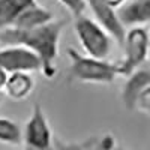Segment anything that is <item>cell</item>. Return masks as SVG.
Listing matches in <instances>:
<instances>
[{
    "label": "cell",
    "mask_w": 150,
    "mask_h": 150,
    "mask_svg": "<svg viewBox=\"0 0 150 150\" xmlns=\"http://www.w3.org/2000/svg\"><path fill=\"white\" fill-rule=\"evenodd\" d=\"M33 78L29 72H12L5 83V92L12 99H24L33 90Z\"/></svg>",
    "instance_id": "obj_12"
},
{
    "label": "cell",
    "mask_w": 150,
    "mask_h": 150,
    "mask_svg": "<svg viewBox=\"0 0 150 150\" xmlns=\"http://www.w3.org/2000/svg\"><path fill=\"white\" fill-rule=\"evenodd\" d=\"M117 146L111 134L93 135L83 141H65L54 138V150H114Z\"/></svg>",
    "instance_id": "obj_9"
},
{
    "label": "cell",
    "mask_w": 150,
    "mask_h": 150,
    "mask_svg": "<svg viewBox=\"0 0 150 150\" xmlns=\"http://www.w3.org/2000/svg\"><path fill=\"white\" fill-rule=\"evenodd\" d=\"M86 3L90 6L96 21L112 36V39L123 45L126 30L117 15V11L111 8L107 0H86Z\"/></svg>",
    "instance_id": "obj_7"
},
{
    "label": "cell",
    "mask_w": 150,
    "mask_h": 150,
    "mask_svg": "<svg viewBox=\"0 0 150 150\" xmlns=\"http://www.w3.org/2000/svg\"><path fill=\"white\" fill-rule=\"evenodd\" d=\"M114 150H128V149H125V147H122V146H116Z\"/></svg>",
    "instance_id": "obj_18"
},
{
    "label": "cell",
    "mask_w": 150,
    "mask_h": 150,
    "mask_svg": "<svg viewBox=\"0 0 150 150\" xmlns=\"http://www.w3.org/2000/svg\"><path fill=\"white\" fill-rule=\"evenodd\" d=\"M107 2L110 3V6H111V8H114V9L117 11V8H120L125 2H126V0H107Z\"/></svg>",
    "instance_id": "obj_17"
},
{
    "label": "cell",
    "mask_w": 150,
    "mask_h": 150,
    "mask_svg": "<svg viewBox=\"0 0 150 150\" xmlns=\"http://www.w3.org/2000/svg\"><path fill=\"white\" fill-rule=\"evenodd\" d=\"M36 0H0V29L12 27L18 17Z\"/></svg>",
    "instance_id": "obj_13"
},
{
    "label": "cell",
    "mask_w": 150,
    "mask_h": 150,
    "mask_svg": "<svg viewBox=\"0 0 150 150\" xmlns=\"http://www.w3.org/2000/svg\"><path fill=\"white\" fill-rule=\"evenodd\" d=\"M75 33L87 56L95 59L108 57L112 45V36L98 21L86 15L75 17Z\"/></svg>",
    "instance_id": "obj_3"
},
{
    "label": "cell",
    "mask_w": 150,
    "mask_h": 150,
    "mask_svg": "<svg viewBox=\"0 0 150 150\" xmlns=\"http://www.w3.org/2000/svg\"><path fill=\"white\" fill-rule=\"evenodd\" d=\"M66 26V20L50 21L33 29L8 27L0 32V44L21 45L35 53L41 62V72L45 78L56 75V59L59 54L60 36Z\"/></svg>",
    "instance_id": "obj_1"
},
{
    "label": "cell",
    "mask_w": 150,
    "mask_h": 150,
    "mask_svg": "<svg viewBox=\"0 0 150 150\" xmlns=\"http://www.w3.org/2000/svg\"><path fill=\"white\" fill-rule=\"evenodd\" d=\"M26 150H54V137L41 104H35L23 132Z\"/></svg>",
    "instance_id": "obj_5"
},
{
    "label": "cell",
    "mask_w": 150,
    "mask_h": 150,
    "mask_svg": "<svg viewBox=\"0 0 150 150\" xmlns=\"http://www.w3.org/2000/svg\"><path fill=\"white\" fill-rule=\"evenodd\" d=\"M123 26H138L150 21V0H129L117 9Z\"/></svg>",
    "instance_id": "obj_10"
},
{
    "label": "cell",
    "mask_w": 150,
    "mask_h": 150,
    "mask_svg": "<svg viewBox=\"0 0 150 150\" xmlns=\"http://www.w3.org/2000/svg\"><path fill=\"white\" fill-rule=\"evenodd\" d=\"M0 69L6 74L41 71V62L35 53L21 45H6L0 50Z\"/></svg>",
    "instance_id": "obj_6"
},
{
    "label": "cell",
    "mask_w": 150,
    "mask_h": 150,
    "mask_svg": "<svg viewBox=\"0 0 150 150\" xmlns=\"http://www.w3.org/2000/svg\"><path fill=\"white\" fill-rule=\"evenodd\" d=\"M50 21H53V12L36 2L35 5H32L30 8H27L23 12L12 27L14 29H33L38 26H42V24H47Z\"/></svg>",
    "instance_id": "obj_11"
},
{
    "label": "cell",
    "mask_w": 150,
    "mask_h": 150,
    "mask_svg": "<svg viewBox=\"0 0 150 150\" xmlns=\"http://www.w3.org/2000/svg\"><path fill=\"white\" fill-rule=\"evenodd\" d=\"M135 110H140L144 112H150V84L141 92V95L137 99V107Z\"/></svg>",
    "instance_id": "obj_16"
},
{
    "label": "cell",
    "mask_w": 150,
    "mask_h": 150,
    "mask_svg": "<svg viewBox=\"0 0 150 150\" xmlns=\"http://www.w3.org/2000/svg\"><path fill=\"white\" fill-rule=\"evenodd\" d=\"M150 84V69L149 68H138L131 75H128V80L122 90V101L129 111L135 110L137 99L141 95V92Z\"/></svg>",
    "instance_id": "obj_8"
},
{
    "label": "cell",
    "mask_w": 150,
    "mask_h": 150,
    "mask_svg": "<svg viewBox=\"0 0 150 150\" xmlns=\"http://www.w3.org/2000/svg\"><path fill=\"white\" fill-rule=\"evenodd\" d=\"M123 50H125V57L120 63L117 65L119 75L128 77L135 69H138L150 54L149 48V33L143 27H132L129 32L125 35L123 41Z\"/></svg>",
    "instance_id": "obj_4"
},
{
    "label": "cell",
    "mask_w": 150,
    "mask_h": 150,
    "mask_svg": "<svg viewBox=\"0 0 150 150\" xmlns=\"http://www.w3.org/2000/svg\"><path fill=\"white\" fill-rule=\"evenodd\" d=\"M57 2L63 5L74 17L83 15V12H84V9L87 6L86 0H57Z\"/></svg>",
    "instance_id": "obj_15"
},
{
    "label": "cell",
    "mask_w": 150,
    "mask_h": 150,
    "mask_svg": "<svg viewBox=\"0 0 150 150\" xmlns=\"http://www.w3.org/2000/svg\"><path fill=\"white\" fill-rule=\"evenodd\" d=\"M149 48H150V33H149Z\"/></svg>",
    "instance_id": "obj_19"
},
{
    "label": "cell",
    "mask_w": 150,
    "mask_h": 150,
    "mask_svg": "<svg viewBox=\"0 0 150 150\" xmlns=\"http://www.w3.org/2000/svg\"><path fill=\"white\" fill-rule=\"evenodd\" d=\"M66 54L71 60L69 74L74 80L83 83L110 84L119 75L117 65L108 63L105 59H95L87 54L84 56L74 48H68Z\"/></svg>",
    "instance_id": "obj_2"
},
{
    "label": "cell",
    "mask_w": 150,
    "mask_h": 150,
    "mask_svg": "<svg viewBox=\"0 0 150 150\" xmlns=\"http://www.w3.org/2000/svg\"><path fill=\"white\" fill-rule=\"evenodd\" d=\"M0 143L12 146L23 143V131L17 122L6 117H0Z\"/></svg>",
    "instance_id": "obj_14"
}]
</instances>
